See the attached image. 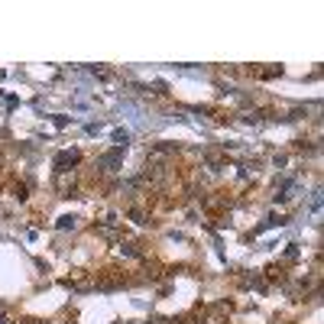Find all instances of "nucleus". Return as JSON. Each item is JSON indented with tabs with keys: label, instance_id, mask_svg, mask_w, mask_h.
Masks as SVG:
<instances>
[{
	"label": "nucleus",
	"instance_id": "2",
	"mask_svg": "<svg viewBox=\"0 0 324 324\" xmlns=\"http://www.w3.org/2000/svg\"><path fill=\"white\" fill-rule=\"evenodd\" d=\"M114 140L120 143V146H127V143H130V133H127V130H117V133H114Z\"/></svg>",
	"mask_w": 324,
	"mask_h": 324
},
{
	"label": "nucleus",
	"instance_id": "1",
	"mask_svg": "<svg viewBox=\"0 0 324 324\" xmlns=\"http://www.w3.org/2000/svg\"><path fill=\"white\" fill-rule=\"evenodd\" d=\"M68 162H78V153H62L59 159H55V165H68Z\"/></svg>",
	"mask_w": 324,
	"mask_h": 324
}]
</instances>
